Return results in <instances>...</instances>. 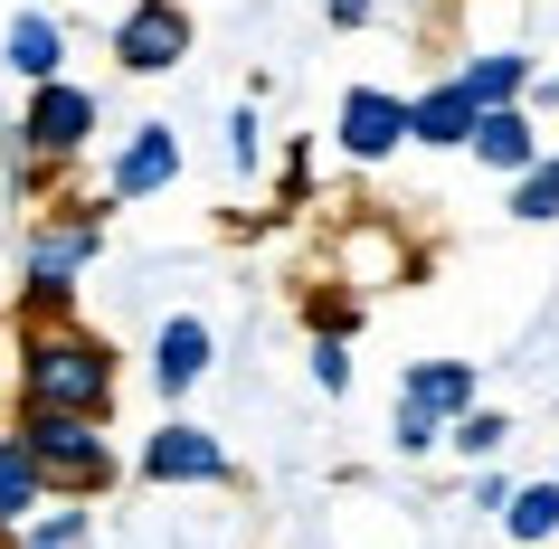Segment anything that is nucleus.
Returning <instances> with one entry per match:
<instances>
[{"instance_id":"1","label":"nucleus","mask_w":559,"mask_h":549,"mask_svg":"<svg viewBox=\"0 0 559 549\" xmlns=\"http://www.w3.org/2000/svg\"><path fill=\"white\" fill-rule=\"evenodd\" d=\"M115 342H95L86 322H58V332H20V407L38 417H115Z\"/></svg>"},{"instance_id":"2","label":"nucleus","mask_w":559,"mask_h":549,"mask_svg":"<svg viewBox=\"0 0 559 549\" xmlns=\"http://www.w3.org/2000/svg\"><path fill=\"white\" fill-rule=\"evenodd\" d=\"M20 445H29V464L48 474V502H95V492H115L123 484V455H115V435L95 427V417H38V407H20Z\"/></svg>"},{"instance_id":"3","label":"nucleus","mask_w":559,"mask_h":549,"mask_svg":"<svg viewBox=\"0 0 559 549\" xmlns=\"http://www.w3.org/2000/svg\"><path fill=\"white\" fill-rule=\"evenodd\" d=\"M95 247H105V200L95 208H76V218H38L29 228V247H20V285H38V294H76V275L95 265Z\"/></svg>"},{"instance_id":"4","label":"nucleus","mask_w":559,"mask_h":549,"mask_svg":"<svg viewBox=\"0 0 559 549\" xmlns=\"http://www.w3.org/2000/svg\"><path fill=\"white\" fill-rule=\"evenodd\" d=\"M190 48H200V20H190L180 0H133L115 20V67L123 76H171Z\"/></svg>"},{"instance_id":"5","label":"nucleus","mask_w":559,"mask_h":549,"mask_svg":"<svg viewBox=\"0 0 559 549\" xmlns=\"http://www.w3.org/2000/svg\"><path fill=\"white\" fill-rule=\"evenodd\" d=\"M20 143L48 162V171H67L76 152L95 143V86H76V76H58V86H29V115H20Z\"/></svg>"},{"instance_id":"6","label":"nucleus","mask_w":559,"mask_h":549,"mask_svg":"<svg viewBox=\"0 0 559 549\" xmlns=\"http://www.w3.org/2000/svg\"><path fill=\"white\" fill-rule=\"evenodd\" d=\"M133 474H143V484H237V455H228L209 427L171 417V427H152V435H143Z\"/></svg>"},{"instance_id":"7","label":"nucleus","mask_w":559,"mask_h":549,"mask_svg":"<svg viewBox=\"0 0 559 549\" xmlns=\"http://www.w3.org/2000/svg\"><path fill=\"white\" fill-rule=\"evenodd\" d=\"M171 180H180V133L171 123H133V143L115 152V180H105V208L152 200V190H171Z\"/></svg>"},{"instance_id":"8","label":"nucleus","mask_w":559,"mask_h":549,"mask_svg":"<svg viewBox=\"0 0 559 549\" xmlns=\"http://www.w3.org/2000/svg\"><path fill=\"white\" fill-rule=\"evenodd\" d=\"M399 143H408V95H380V86L342 95V152L352 162H389Z\"/></svg>"},{"instance_id":"9","label":"nucleus","mask_w":559,"mask_h":549,"mask_svg":"<svg viewBox=\"0 0 559 549\" xmlns=\"http://www.w3.org/2000/svg\"><path fill=\"white\" fill-rule=\"evenodd\" d=\"M209 360H218V332H209L200 313H171L162 342H152V389H162V398H190L209 379Z\"/></svg>"},{"instance_id":"10","label":"nucleus","mask_w":559,"mask_h":549,"mask_svg":"<svg viewBox=\"0 0 559 549\" xmlns=\"http://www.w3.org/2000/svg\"><path fill=\"white\" fill-rule=\"evenodd\" d=\"M455 86H465V105H474V115H522L540 76H531V58H522V48H484V58H465V67H455Z\"/></svg>"},{"instance_id":"11","label":"nucleus","mask_w":559,"mask_h":549,"mask_svg":"<svg viewBox=\"0 0 559 549\" xmlns=\"http://www.w3.org/2000/svg\"><path fill=\"white\" fill-rule=\"evenodd\" d=\"M399 407H427L437 427L474 417V360H408V379H399Z\"/></svg>"},{"instance_id":"12","label":"nucleus","mask_w":559,"mask_h":549,"mask_svg":"<svg viewBox=\"0 0 559 549\" xmlns=\"http://www.w3.org/2000/svg\"><path fill=\"white\" fill-rule=\"evenodd\" d=\"M0 58H10L20 86H58V76H67V29L48 20V10H20L10 38H0Z\"/></svg>"},{"instance_id":"13","label":"nucleus","mask_w":559,"mask_h":549,"mask_svg":"<svg viewBox=\"0 0 559 549\" xmlns=\"http://www.w3.org/2000/svg\"><path fill=\"white\" fill-rule=\"evenodd\" d=\"M408 143H427V152H465L474 143V105H465L455 76L427 86V95H408Z\"/></svg>"},{"instance_id":"14","label":"nucleus","mask_w":559,"mask_h":549,"mask_svg":"<svg viewBox=\"0 0 559 549\" xmlns=\"http://www.w3.org/2000/svg\"><path fill=\"white\" fill-rule=\"evenodd\" d=\"M38 512H48V474L29 464V445H20V435H0V540H20Z\"/></svg>"},{"instance_id":"15","label":"nucleus","mask_w":559,"mask_h":549,"mask_svg":"<svg viewBox=\"0 0 559 549\" xmlns=\"http://www.w3.org/2000/svg\"><path fill=\"white\" fill-rule=\"evenodd\" d=\"M474 162H484V171H502V180H522L531 162H550V152H540V133H531V115H474Z\"/></svg>"},{"instance_id":"16","label":"nucleus","mask_w":559,"mask_h":549,"mask_svg":"<svg viewBox=\"0 0 559 549\" xmlns=\"http://www.w3.org/2000/svg\"><path fill=\"white\" fill-rule=\"evenodd\" d=\"M502 530H512V549H550L559 540V474H550V484H512Z\"/></svg>"},{"instance_id":"17","label":"nucleus","mask_w":559,"mask_h":549,"mask_svg":"<svg viewBox=\"0 0 559 549\" xmlns=\"http://www.w3.org/2000/svg\"><path fill=\"white\" fill-rule=\"evenodd\" d=\"M502 435H512V417H502V407H474V417H455V427H445V445H455L465 464H493Z\"/></svg>"},{"instance_id":"18","label":"nucleus","mask_w":559,"mask_h":549,"mask_svg":"<svg viewBox=\"0 0 559 549\" xmlns=\"http://www.w3.org/2000/svg\"><path fill=\"white\" fill-rule=\"evenodd\" d=\"M512 218H531V228H550V218H559V152L512 180Z\"/></svg>"},{"instance_id":"19","label":"nucleus","mask_w":559,"mask_h":549,"mask_svg":"<svg viewBox=\"0 0 559 549\" xmlns=\"http://www.w3.org/2000/svg\"><path fill=\"white\" fill-rule=\"evenodd\" d=\"M10 549H86V502H67V512H38Z\"/></svg>"},{"instance_id":"20","label":"nucleus","mask_w":559,"mask_h":549,"mask_svg":"<svg viewBox=\"0 0 559 549\" xmlns=\"http://www.w3.org/2000/svg\"><path fill=\"white\" fill-rule=\"evenodd\" d=\"M389 445H399V455H437V445H445V427L427 417V407H399V417H389Z\"/></svg>"},{"instance_id":"21","label":"nucleus","mask_w":559,"mask_h":549,"mask_svg":"<svg viewBox=\"0 0 559 549\" xmlns=\"http://www.w3.org/2000/svg\"><path fill=\"white\" fill-rule=\"evenodd\" d=\"M313 389H323V398L352 389V342H313Z\"/></svg>"},{"instance_id":"22","label":"nucleus","mask_w":559,"mask_h":549,"mask_svg":"<svg viewBox=\"0 0 559 549\" xmlns=\"http://www.w3.org/2000/svg\"><path fill=\"white\" fill-rule=\"evenodd\" d=\"M257 143H265V123H257V105H237V115H228V162H237V171H247V162H257Z\"/></svg>"},{"instance_id":"23","label":"nucleus","mask_w":559,"mask_h":549,"mask_svg":"<svg viewBox=\"0 0 559 549\" xmlns=\"http://www.w3.org/2000/svg\"><path fill=\"white\" fill-rule=\"evenodd\" d=\"M323 20H332V29H370V20H380V0H323Z\"/></svg>"},{"instance_id":"24","label":"nucleus","mask_w":559,"mask_h":549,"mask_svg":"<svg viewBox=\"0 0 559 549\" xmlns=\"http://www.w3.org/2000/svg\"><path fill=\"white\" fill-rule=\"evenodd\" d=\"M0 549H10V540H0Z\"/></svg>"}]
</instances>
